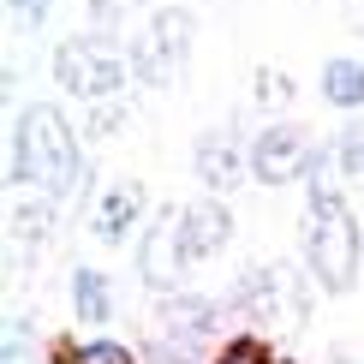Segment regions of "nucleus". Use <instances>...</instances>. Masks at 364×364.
<instances>
[{
  "mask_svg": "<svg viewBox=\"0 0 364 364\" xmlns=\"http://www.w3.org/2000/svg\"><path fill=\"white\" fill-rule=\"evenodd\" d=\"M12 186L42 191L54 203H72L90 186V161H84L78 132L48 102H30L18 114V126H12Z\"/></svg>",
  "mask_w": 364,
  "mask_h": 364,
  "instance_id": "obj_2",
  "label": "nucleus"
},
{
  "mask_svg": "<svg viewBox=\"0 0 364 364\" xmlns=\"http://www.w3.org/2000/svg\"><path fill=\"white\" fill-rule=\"evenodd\" d=\"M311 156H316V144L305 138V126L275 119V126H263L251 138V179L257 186H293V179L311 173Z\"/></svg>",
  "mask_w": 364,
  "mask_h": 364,
  "instance_id": "obj_8",
  "label": "nucleus"
},
{
  "mask_svg": "<svg viewBox=\"0 0 364 364\" xmlns=\"http://www.w3.org/2000/svg\"><path fill=\"white\" fill-rule=\"evenodd\" d=\"M132 12H138V0H90V24L108 30V36H114V24L132 18Z\"/></svg>",
  "mask_w": 364,
  "mask_h": 364,
  "instance_id": "obj_16",
  "label": "nucleus"
},
{
  "mask_svg": "<svg viewBox=\"0 0 364 364\" xmlns=\"http://www.w3.org/2000/svg\"><path fill=\"white\" fill-rule=\"evenodd\" d=\"M215 364H269V346L257 341V335H239V341L227 346V353H221Z\"/></svg>",
  "mask_w": 364,
  "mask_h": 364,
  "instance_id": "obj_18",
  "label": "nucleus"
},
{
  "mask_svg": "<svg viewBox=\"0 0 364 364\" xmlns=\"http://www.w3.org/2000/svg\"><path fill=\"white\" fill-rule=\"evenodd\" d=\"M66 364H138V358H132V346H119V341H84Z\"/></svg>",
  "mask_w": 364,
  "mask_h": 364,
  "instance_id": "obj_15",
  "label": "nucleus"
},
{
  "mask_svg": "<svg viewBox=\"0 0 364 364\" xmlns=\"http://www.w3.org/2000/svg\"><path fill=\"white\" fill-rule=\"evenodd\" d=\"M323 102L328 108H364V60H353V54H335L323 66Z\"/></svg>",
  "mask_w": 364,
  "mask_h": 364,
  "instance_id": "obj_13",
  "label": "nucleus"
},
{
  "mask_svg": "<svg viewBox=\"0 0 364 364\" xmlns=\"http://www.w3.org/2000/svg\"><path fill=\"white\" fill-rule=\"evenodd\" d=\"M138 215H144V186L138 179H119V186L96 191V203H90V233L108 239V245H119V239L138 227Z\"/></svg>",
  "mask_w": 364,
  "mask_h": 364,
  "instance_id": "obj_10",
  "label": "nucleus"
},
{
  "mask_svg": "<svg viewBox=\"0 0 364 364\" xmlns=\"http://www.w3.org/2000/svg\"><path fill=\"white\" fill-rule=\"evenodd\" d=\"M54 84L78 102H119L132 84V48H119L108 30H78L54 48Z\"/></svg>",
  "mask_w": 364,
  "mask_h": 364,
  "instance_id": "obj_3",
  "label": "nucleus"
},
{
  "mask_svg": "<svg viewBox=\"0 0 364 364\" xmlns=\"http://www.w3.org/2000/svg\"><path fill=\"white\" fill-rule=\"evenodd\" d=\"M221 323V305L209 293H161L156 311V364H197Z\"/></svg>",
  "mask_w": 364,
  "mask_h": 364,
  "instance_id": "obj_5",
  "label": "nucleus"
},
{
  "mask_svg": "<svg viewBox=\"0 0 364 364\" xmlns=\"http://www.w3.org/2000/svg\"><path fill=\"white\" fill-rule=\"evenodd\" d=\"M328 156H335V173L346 179V186H353V191H364V132H341Z\"/></svg>",
  "mask_w": 364,
  "mask_h": 364,
  "instance_id": "obj_14",
  "label": "nucleus"
},
{
  "mask_svg": "<svg viewBox=\"0 0 364 364\" xmlns=\"http://www.w3.org/2000/svg\"><path fill=\"white\" fill-rule=\"evenodd\" d=\"M335 156L316 149L305 173V275L323 293H353L358 281V221L346 191L335 186Z\"/></svg>",
  "mask_w": 364,
  "mask_h": 364,
  "instance_id": "obj_1",
  "label": "nucleus"
},
{
  "mask_svg": "<svg viewBox=\"0 0 364 364\" xmlns=\"http://www.w3.org/2000/svg\"><path fill=\"white\" fill-rule=\"evenodd\" d=\"M233 311H245L251 323H299L311 311L305 275L293 263H251L233 281Z\"/></svg>",
  "mask_w": 364,
  "mask_h": 364,
  "instance_id": "obj_6",
  "label": "nucleus"
},
{
  "mask_svg": "<svg viewBox=\"0 0 364 364\" xmlns=\"http://www.w3.org/2000/svg\"><path fill=\"white\" fill-rule=\"evenodd\" d=\"M191 168H197V179H203L209 191H233V186L251 179V144L239 138L233 126H215V132H203V138L191 144Z\"/></svg>",
  "mask_w": 364,
  "mask_h": 364,
  "instance_id": "obj_9",
  "label": "nucleus"
},
{
  "mask_svg": "<svg viewBox=\"0 0 364 364\" xmlns=\"http://www.w3.org/2000/svg\"><path fill=\"white\" fill-rule=\"evenodd\" d=\"M48 6H54V0H6V12H12L24 30H36L42 18H48Z\"/></svg>",
  "mask_w": 364,
  "mask_h": 364,
  "instance_id": "obj_19",
  "label": "nucleus"
},
{
  "mask_svg": "<svg viewBox=\"0 0 364 364\" xmlns=\"http://www.w3.org/2000/svg\"><path fill=\"white\" fill-rule=\"evenodd\" d=\"M119 126H126V102H96V114H90L84 138H114Z\"/></svg>",
  "mask_w": 364,
  "mask_h": 364,
  "instance_id": "obj_17",
  "label": "nucleus"
},
{
  "mask_svg": "<svg viewBox=\"0 0 364 364\" xmlns=\"http://www.w3.org/2000/svg\"><path fill=\"white\" fill-rule=\"evenodd\" d=\"M227 239H233V209H227L221 197L186 203V245H191V257H215Z\"/></svg>",
  "mask_w": 364,
  "mask_h": 364,
  "instance_id": "obj_11",
  "label": "nucleus"
},
{
  "mask_svg": "<svg viewBox=\"0 0 364 364\" xmlns=\"http://www.w3.org/2000/svg\"><path fill=\"white\" fill-rule=\"evenodd\" d=\"M191 36H197V18L186 6L149 12V24L132 36V84H144V90L179 84V72H186V60H191Z\"/></svg>",
  "mask_w": 364,
  "mask_h": 364,
  "instance_id": "obj_4",
  "label": "nucleus"
},
{
  "mask_svg": "<svg viewBox=\"0 0 364 364\" xmlns=\"http://www.w3.org/2000/svg\"><path fill=\"white\" fill-rule=\"evenodd\" d=\"M114 311H119L114 281L102 275L96 263H78V269H72V316L90 323V328H102V323H114Z\"/></svg>",
  "mask_w": 364,
  "mask_h": 364,
  "instance_id": "obj_12",
  "label": "nucleus"
},
{
  "mask_svg": "<svg viewBox=\"0 0 364 364\" xmlns=\"http://www.w3.org/2000/svg\"><path fill=\"white\" fill-rule=\"evenodd\" d=\"M191 263H197V257L186 245V209L168 203L156 221L144 227V239H138V281L149 287V293H173V287L186 281Z\"/></svg>",
  "mask_w": 364,
  "mask_h": 364,
  "instance_id": "obj_7",
  "label": "nucleus"
}]
</instances>
